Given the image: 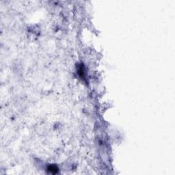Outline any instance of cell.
I'll use <instances>...</instances> for the list:
<instances>
[{
	"instance_id": "obj_1",
	"label": "cell",
	"mask_w": 175,
	"mask_h": 175,
	"mask_svg": "<svg viewBox=\"0 0 175 175\" xmlns=\"http://www.w3.org/2000/svg\"><path fill=\"white\" fill-rule=\"evenodd\" d=\"M48 171L51 174H56L58 172V168H57L56 165H51L48 167Z\"/></svg>"
}]
</instances>
